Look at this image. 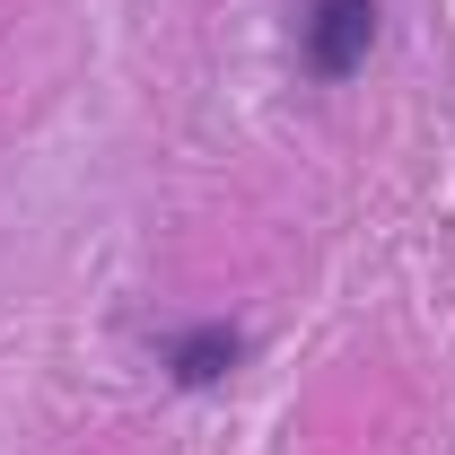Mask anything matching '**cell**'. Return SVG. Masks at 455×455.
Masks as SVG:
<instances>
[{
	"mask_svg": "<svg viewBox=\"0 0 455 455\" xmlns=\"http://www.w3.org/2000/svg\"><path fill=\"white\" fill-rule=\"evenodd\" d=\"M368 53H377V0H298V61H307V79L341 88Z\"/></svg>",
	"mask_w": 455,
	"mask_h": 455,
	"instance_id": "obj_1",
	"label": "cell"
},
{
	"mask_svg": "<svg viewBox=\"0 0 455 455\" xmlns=\"http://www.w3.org/2000/svg\"><path fill=\"white\" fill-rule=\"evenodd\" d=\"M158 368H167V386H184V395H211V386H228V377L245 368V333H236L228 315L175 324V333H158Z\"/></svg>",
	"mask_w": 455,
	"mask_h": 455,
	"instance_id": "obj_2",
	"label": "cell"
}]
</instances>
